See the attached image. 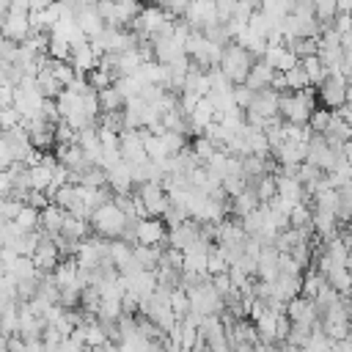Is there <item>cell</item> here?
I'll return each mask as SVG.
<instances>
[{"label": "cell", "mask_w": 352, "mask_h": 352, "mask_svg": "<svg viewBox=\"0 0 352 352\" xmlns=\"http://www.w3.org/2000/svg\"><path fill=\"white\" fill-rule=\"evenodd\" d=\"M33 264H36V270L41 272V275H50L63 258H60V250H58V245L41 231V242H38V248H36V253H33V258H30Z\"/></svg>", "instance_id": "obj_10"}, {"label": "cell", "mask_w": 352, "mask_h": 352, "mask_svg": "<svg viewBox=\"0 0 352 352\" xmlns=\"http://www.w3.org/2000/svg\"><path fill=\"white\" fill-rule=\"evenodd\" d=\"M0 302L3 305H16L19 302V289H16V280L11 275L0 278Z\"/></svg>", "instance_id": "obj_37"}, {"label": "cell", "mask_w": 352, "mask_h": 352, "mask_svg": "<svg viewBox=\"0 0 352 352\" xmlns=\"http://www.w3.org/2000/svg\"><path fill=\"white\" fill-rule=\"evenodd\" d=\"M135 245H146V248H162V245H168V226L160 217H143V220H138Z\"/></svg>", "instance_id": "obj_5"}, {"label": "cell", "mask_w": 352, "mask_h": 352, "mask_svg": "<svg viewBox=\"0 0 352 352\" xmlns=\"http://www.w3.org/2000/svg\"><path fill=\"white\" fill-rule=\"evenodd\" d=\"M324 286H327V280H324V278L311 267V270L302 275V292H300V294H302V297H308V300H314Z\"/></svg>", "instance_id": "obj_31"}, {"label": "cell", "mask_w": 352, "mask_h": 352, "mask_svg": "<svg viewBox=\"0 0 352 352\" xmlns=\"http://www.w3.org/2000/svg\"><path fill=\"white\" fill-rule=\"evenodd\" d=\"M126 223H129V217L110 201V204H104V206H99L94 214H91V228L96 231V236H102V239H121L124 236V231H126Z\"/></svg>", "instance_id": "obj_2"}, {"label": "cell", "mask_w": 352, "mask_h": 352, "mask_svg": "<svg viewBox=\"0 0 352 352\" xmlns=\"http://www.w3.org/2000/svg\"><path fill=\"white\" fill-rule=\"evenodd\" d=\"M275 184H278V198L286 201L289 206H297V204H308V201H311L308 192H305V187H302L300 182L289 179V176L275 173Z\"/></svg>", "instance_id": "obj_17"}, {"label": "cell", "mask_w": 352, "mask_h": 352, "mask_svg": "<svg viewBox=\"0 0 352 352\" xmlns=\"http://www.w3.org/2000/svg\"><path fill=\"white\" fill-rule=\"evenodd\" d=\"M0 36L8 38V41H14V44H22L30 36V14H14V11H8L0 19Z\"/></svg>", "instance_id": "obj_11"}, {"label": "cell", "mask_w": 352, "mask_h": 352, "mask_svg": "<svg viewBox=\"0 0 352 352\" xmlns=\"http://www.w3.org/2000/svg\"><path fill=\"white\" fill-rule=\"evenodd\" d=\"M187 118H190V126H192V132H195V135H198V132L204 135V129H206L209 124H214L217 113H214V107H212L206 99H201V102L195 104V110H192Z\"/></svg>", "instance_id": "obj_23"}, {"label": "cell", "mask_w": 352, "mask_h": 352, "mask_svg": "<svg viewBox=\"0 0 352 352\" xmlns=\"http://www.w3.org/2000/svg\"><path fill=\"white\" fill-rule=\"evenodd\" d=\"M286 316L292 324H302V327H316L319 324V316H316V308H314V300L308 297H294L289 305H286Z\"/></svg>", "instance_id": "obj_13"}, {"label": "cell", "mask_w": 352, "mask_h": 352, "mask_svg": "<svg viewBox=\"0 0 352 352\" xmlns=\"http://www.w3.org/2000/svg\"><path fill=\"white\" fill-rule=\"evenodd\" d=\"M261 206V201H258V195H256V190L253 187H248L242 195H236V198H231V212L242 220V217H248L250 212H256Z\"/></svg>", "instance_id": "obj_24"}, {"label": "cell", "mask_w": 352, "mask_h": 352, "mask_svg": "<svg viewBox=\"0 0 352 352\" xmlns=\"http://www.w3.org/2000/svg\"><path fill=\"white\" fill-rule=\"evenodd\" d=\"M344 297H346V300H349V305H352V289H349V292H346Z\"/></svg>", "instance_id": "obj_51"}, {"label": "cell", "mask_w": 352, "mask_h": 352, "mask_svg": "<svg viewBox=\"0 0 352 352\" xmlns=\"http://www.w3.org/2000/svg\"><path fill=\"white\" fill-rule=\"evenodd\" d=\"M124 96L110 85V88H104V91H99V110L102 113H121L124 110Z\"/></svg>", "instance_id": "obj_27"}, {"label": "cell", "mask_w": 352, "mask_h": 352, "mask_svg": "<svg viewBox=\"0 0 352 352\" xmlns=\"http://www.w3.org/2000/svg\"><path fill=\"white\" fill-rule=\"evenodd\" d=\"M110 338H107V333H104V327L99 324V322H94V324H85V346L88 349H99V346H104Z\"/></svg>", "instance_id": "obj_36"}, {"label": "cell", "mask_w": 352, "mask_h": 352, "mask_svg": "<svg viewBox=\"0 0 352 352\" xmlns=\"http://www.w3.org/2000/svg\"><path fill=\"white\" fill-rule=\"evenodd\" d=\"M0 346H8V336L3 333V327H0Z\"/></svg>", "instance_id": "obj_49"}, {"label": "cell", "mask_w": 352, "mask_h": 352, "mask_svg": "<svg viewBox=\"0 0 352 352\" xmlns=\"http://www.w3.org/2000/svg\"><path fill=\"white\" fill-rule=\"evenodd\" d=\"M346 102H349V104H352V77H349V80H346Z\"/></svg>", "instance_id": "obj_47"}, {"label": "cell", "mask_w": 352, "mask_h": 352, "mask_svg": "<svg viewBox=\"0 0 352 352\" xmlns=\"http://www.w3.org/2000/svg\"><path fill=\"white\" fill-rule=\"evenodd\" d=\"M187 297H190V311L201 314L204 319H206V316H223V311H226V302H223V297L217 294V289L212 286V278H209L206 283L190 289Z\"/></svg>", "instance_id": "obj_4"}, {"label": "cell", "mask_w": 352, "mask_h": 352, "mask_svg": "<svg viewBox=\"0 0 352 352\" xmlns=\"http://www.w3.org/2000/svg\"><path fill=\"white\" fill-rule=\"evenodd\" d=\"M107 187L113 195H129L135 182H132V168L126 162H118L116 168L107 170Z\"/></svg>", "instance_id": "obj_18"}, {"label": "cell", "mask_w": 352, "mask_h": 352, "mask_svg": "<svg viewBox=\"0 0 352 352\" xmlns=\"http://www.w3.org/2000/svg\"><path fill=\"white\" fill-rule=\"evenodd\" d=\"M324 138L330 140V143H346L349 138H352V124H346L344 118H338L336 113H333V118H330V126L324 129Z\"/></svg>", "instance_id": "obj_26"}, {"label": "cell", "mask_w": 352, "mask_h": 352, "mask_svg": "<svg viewBox=\"0 0 352 352\" xmlns=\"http://www.w3.org/2000/svg\"><path fill=\"white\" fill-rule=\"evenodd\" d=\"M170 308H173L176 319H184V316L190 314V297H187L184 289H176V292L170 294Z\"/></svg>", "instance_id": "obj_41"}, {"label": "cell", "mask_w": 352, "mask_h": 352, "mask_svg": "<svg viewBox=\"0 0 352 352\" xmlns=\"http://www.w3.org/2000/svg\"><path fill=\"white\" fill-rule=\"evenodd\" d=\"M132 250H135V245H129V242H124V239H113V242H110V258H113L116 270L132 258Z\"/></svg>", "instance_id": "obj_34"}, {"label": "cell", "mask_w": 352, "mask_h": 352, "mask_svg": "<svg viewBox=\"0 0 352 352\" xmlns=\"http://www.w3.org/2000/svg\"><path fill=\"white\" fill-rule=\"evenodd\" d=\"M253 63H256V58H253L248 50H242L239 44H228V47L223 50V58H220V69H223V74H226L234 85H245V80H248Z\"/></svg>", "instance_id": "obj_3"}, {"label": "cell", "mask_w": 352, "mask_h": 352, "mask_svg": "<svg viewBox=\"0 0 352 352\" xmlns=\"http://www.w3.org/2000/svg\"><path fill=\"white\" fill-rule=\"evenodd\" d=\"M121 280L126 286V294H132L138 302L148 300L157 292V272H148V270H143V272H138L132 278H121Z\"/></svg>", "instance_id": "obj_14"}, {"label": "cell", "mask_w": 352, "mask_h": 352, "mask_svg": "<svg viewBox=\"0 0 352 352\" xmlns=\"http://www.w3.org/2000/svg\"><path fill=\"white\" fill-rule=\"evenodd\" d=\"M16 126H22V116L14 107H3L0 110V132H11Z\"/></svg>", "instance_id": "obj_42"}, {"label": "cell", "mask_w": 352, "mask_h": 352, "mask_svg": "<svg viewBox=\"0 0 352 352\" xmlns=\"http://www.w3.org/2000/svg\"><path fill=\"white\" fill-rule=\"evenodd\" d=\"M135 195H138V201H140L146 217H162L165 209L170 206V198H168V192L162 190V184H143V187H138Z\"/></svg>", "instance_id": "obj_7"}, {"label": "cell", "mask_w": 352, "mask_h": 352, "mask_svg": "<svg viewBox=\"0 0 352 352\" xmlns=\"http://www.w3.org/2000/svg\"><path fill=\"white\" fill-rule=\"evenodd\" d=\"M69 63H72V69H74L80 77H88L94 69H99V55H96V50L91 47V41L85 38V41H80V44L72 47Z\"/></svg>", "instance_id": "obj_12"}, {"label": "cell", "mask_w": 352, "mask_h": 352, "mask_svg": "<svg viewBox=\"0 0 352 352\" xmlns=\"http://www.w3.org/2000/svg\"><path fill=\"white\" fill-rule=\"evenodd\" d=\"M286 47L294 52L297 60H308V58H314L319 52L316 38H292V41H286Z\"/></svg>", "instance_id": "obj_28"}, {"label": "cell", "mask_w": 352, "mask_h": 352, "mask_svg": "<svg viewBox=\"0 0 352 352\" xmlns=\"http://www.w3.org/2000/svg\"><path fill=\"white\" fill-rule=\"evenodd\" d=\"M336 116H338V118H344L346 124H352V104L346 102V104H344L341 110H336Z\"/></svg>", "instance_id": "obj_46"}, {"label": "cell", "mask_w": 352, "mask_h": 352, "mask_svg": "<svg viewBox=\"0 0 352 352\" xmlns=\"http://www.w3.org/2000/svg\"><path fill=\"white\" fill-rule=\"evenodd\" d=\"M63 223H66V212L55 204H50L44 212H41V223H38V231H44L50 239L60 236L63 234Z\"/></svg>", "instance_id": "obj_20"}, {"label": "cell", "mask_w": 352, "mask_h": 352, "mask_svg": "<svg viewBox=\"0 0 352 352\" xmlns=\"http://www.w3.org/2000/svg\"><path fill=\"white\" fill-rule=\"evenodd\" d=\"M14 223L19 226V231H38V223H41V212L25 204V206L19 209V214L14 217Z\"/></svg>", "instance_id": "obj_30"}, {"label": "cell", "mask_w": 352, "mask_h": 352, "mask_svg": "<svg viewBox=\"0 0 352 352\" xmlns=\"http://www.w3.org/2000/svg\"><path fill=\"white\" fill-rule=\"evenodd\" d=\"M72 8H74V19H77L80 30L85 33V38H94L107 28L96 11V3H72Z\"/></svg>", "instance_id": "obj_9"}, {"label": "cell", "mask_w": 352, "mask_h": 352, "mask_svg": "<svg viewBox=\"0 0 352 352\" xmlns=\"http://www.w3.org/2000/svg\"><path fill=\"white\" fill-rule=\"evenodd\" d=\"M198 239H201V223H195V220H187L184 226L168 231V248L182 250V253H184L187 248H192Z\"/></svg>", "instance_id": "obj_15"}, {"label": "cell", "mask_w": 352, "mask_h": 352, "mask_svg": "<svg viewBox=\"0 0 352 352\" xmlns=\"http://www.w3.org/2000/svg\"><path fill=\"white\" fill-rule=\"evenodd\" d=\"M6 14H8V3H6V0H0V19H3Z\"/></svg>", "instance_id": "obj_48"}, {"label": "cell", "mask_w": 352, "mask_h": 352, "mask_svg": "<svg viewBox=\"0 0 352 352\" xmlns=\"http://www.w3.org/2000/svg\"><path fill=\"white\" fill-rule=\"evenodd\" d=\"M319 99L324 104V110H341L346 104V77L344 74H327V80L319 85Z\"/></svg>", "instance_id": "obj_6"}, {"label": "cell", "mask_w": 352, "mask_h": 352, "mask_svg": "<svg viewBox=\"0 0 352 352\" xmlns=\"http://www.w3.org/2000/svg\"><path fill=\"white\" fill-rule=\"evenodd\" d=\"M11 195H14L11 176H8V170H3V173H0V198H11Z\"/></svg>", "instance_id": "obj_45"}, {"label": "cell", "mask_w": 352, "mask_h": 352, "mask_svg": "<svg viewBox=\"0 0 352 352\" xmlns=\"http://www.w3.org/2000/svg\"><path fill=\"white\" fill-rule=\"evenodd\" d=\"M330 118H333V110H324V107H316L311 113V121H308V129L314 135H324V129L330 126Z\"/></svg>", "instance_id": "obj_38"}, {"label": "cell", "mask_w": 352, "mask_h": 352, "mask_svg": "<svg viewBox=\"0 0 352 352\" xmlns=\"http://www.w3.org/2000/svg\"><path fill=\"white\" fill-rule=\"evenodd\" d=\"M346 341H352V324H349V336H346Z\"/></svg>", "instance_id": "obj_52"}, {"label": "cell", "mask_w": 352, "mask_h": 352, "mask_svg": "<svg viewBox=\"0 0 352 352\" xmlns=\"http://www.w3.org/2000/svg\"><path fill=\"white\" fill-rule=\"evenodd\" d=\"M209 91H212V85H209V74L201 69V66H190V72H187V80H184V88H182V94H190V96H198V99H206L209 96Z\"/></svg>", "instance_id": "obj_19"}, {"label": "cell", "mask_w": 352, "mask_h": 352, "mask_svg": "<svg viewBox=\"0 0 352 352\" xmlns=\"http://www.w3.org/2000/svg\"><path fill=\"white\" fill-rule=\"evenodd\" d=\"M206 272L214 278V275H226L228 272V261L223 258V253L217 250V245L209 250V261H206Z\"/></svg>", "instance_id": "obj_40"}, {"label": "cell", "mask_w": 352, "mask_h": 352, "mask_svg": "<svg viewBox=\"0 0 352 352\" xmlns=\"http://www.w3.org/2000/svg\"><path fill=\"white\" fill-rule=\"evenodd\" d=\"M47 55H50L52 60H69V58H72V44L63 41V38L50 36V50H47Z\"/></svg>", "instance_id": "obj_39"}, {"label": "cell", "mask_w": 352, "mask_h": 352, "mask_svg": "<svg viewBox=\"0 0 352 352\" xmlns=\"http://www.w3.org/2000/svg\"><path fill=\"white\" fill-rule=\"evenodd\" d=\"M286 88L292 94L297 91H311V82H308V74L302 72V66H294L292 72H286Z\"/></svg>", "instance_id": "obj_35"}, {"label": "cell", "mask_w": 352, "mask_h": 352, "mask_svg": "<svg viewBox=\"0 0 352 352\" xmlns=\"http://www.w3.org/2000/svg\"><path fill=\"white\" fill-rule=\"evenodd\" d=\"M113 88L124 96V102H132V99H138V96L143 94V82H140L138 77H118V80L113 82Z\"/></svg>", "instance_id": "obj_29"}, {"label": "cell", "mask_w": 352, "mask_h": 352, "mask_svg": "<svg viewBox=\"0 0 352 352\" xmlns=\"http://www.w3.org/2000/svg\"><path fill=\"white\" fill-rule=\"evenodd\" d=\"M168 352H187V349H182V346H173V344H170V346H168Z\"/></svg>", "instance_id": "obj_50"}, {"label": "cell", "mask_w": 352, "mask_h": 352, "mask_svg": "<svg viewBox=\"0 0 352 352\" xmlns=\"http://www.w3.org/2000/svg\"><path fill=\"white\" fill-rule=\"evenodd\" d=\"M118 151H121V160L126 165H138V162H146V129H138V132H121L118 135Z\"/></svg>", "instance_id": "obj_8"}, {"label": "cell", "mask_w": 352, "mask_h": 352, "mask_svg": "<svg viewBox=\"0 0 352 352\" xmlns=\"http://www.w3.org/2000/svg\"><path fill=\"white\" fill-rule=\"evenodd\" d=\"M261 60H264L267 66H272L275 72H280V74H286V72H292L294 66H300V60L294 58V52H292L286 44H270Z\"/></svg>", "instance_id": "obj_16"}, {"label": "cell", "mask_w": 352, "mask_h": 352, "mask_svg": "<svg viewBox=\"0 0 352 352\" xmlns=\"http://www.w3.org/2000/svg\"><path fill=\"white\" fill-rule=\"evenodd\" d=\"M272 77H275V69L267 66L264 60H256L253 69H250V74H248V80H245V85H248L253 94H258V91H267V88L272 85Z\"/></svg>", "instance_id": "obj_21"}, {"label": "cell", "mask_w": 352, "mask_h": 352, "mask_svg": "<svg viewBox=\"0 0 352 352\" xmlns=\"http://www.w3.org/2000/svg\"><path fill=\"white\" fill-rule=\"evenodd\" d=\"M113 82H116V80H113L107 72H102V69H94V72L88 74V85H91L96 94H99V91H104V88H110Z\"/></svg>", "instance_id": "obj_43"}, {"label": "cell", "mask_w": 352, "mask_h": 352, "mask_svg": "<svg viewBox=\"0 0 352 352\" xmlns=\"http://www.w3.org/2000/svg\"><path fill=\"white\" fill-rule=\"evenodd\" d=\"M0 327H3V333H6L8 338L19 333V302H16V305H8V308L0 314Z\"/></svg>", "instance_id": "obj_33"}, {"label": "cell", "mask_w": 352, "mask_h": 352, "mask_svg": "<svg viewBox=\"0 0 352 352\" xmlns=\"http://www.w3.org/2000/svg\"><path fill=\"white\" fill-rule=\"evenodd\" d=\"M314 234H316L322 242L338 236V217H336L333 212H319V209H314Z\"/></svg>", "instance_id": "obj_22"}, {"label": "cell", "mask_w": 352, "mask_h": 352, "mask_svg": "<svg viewBox=\"0 0 352 352\" xmlns=\"http://www.w3.org/2000/svg\"><path fill=\"white\" fill-rule=\"evenodd\" d=\"M214 151H217V146H214L206 135H195V140H192V154H195V160H198L201 165H206V162L214 157Z\"/></svg>", "instance_id": "obj_32"}, {"label": "cell", "mask_w": 352, "mask_h": 352, "mask_svg": "<svg viewBox=\"0 0 352 352\" xmlns=\"http://www.w3.org/2000/svg\"><path fill=\"white\" fill-rule=\"evenodd\" d=\"M162 250L165 248H146V245H135V258H138V264L143 267V270H148V272H157L160 270V258H162Z\"/></svg>", "instance_id": "obj_25"}, {"label": "cell", "mask_w": 352, "mask_h": 352, "mask_svg": "<svg viewBox=\"0 0 352 352\" xmlns=\"http://www.w3.org/2000/svg\"><path fill=\"white\" fill-rule=\"evenodd\" d=\"M316 110V102H314V88L311 91H297V94H280V118L286 124H297V126H308L311 121V113Z\"/></svg>", "instance_id": "obj_1"}, {"label": "cell", "mask_w": 352, "mask_h": 352, "mask_svg": "<svg viewBox=\"0 0 352 352\" xmlns=\"http://www.w3.org/2000/svg\"><path fill=\"white\" fill-rule=\"evenodd\" d=\"M253 91L248 88V85H234V104L239 107V110H248L250 104H253Z\"/></svg>", "instance_id": "obj_44"}]
</instances>
